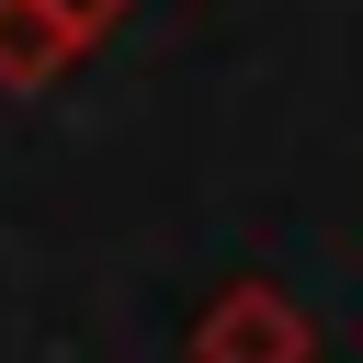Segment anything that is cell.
Returning a JSON list of instances; mask_svg holds the SVG:
<instances>
[{
  "instance_id": "3957f363",
  "label": "cell",
  "mask_w": 363,
  "mask_h": 363,
  "mask_svg": "<svg viewBox=\"0 0 363 363\" xmlns=\"http://www.w3.org/2000/svg\"><path fill=\"white\" fill-rule=\"evenodd\" d=\"M45 11H57V23L79 34V45H102V34H113V23L136 11V0H45Z\"/></svg>"
},
{
  "instance_id": "7a4b0ae2",
  "label": "cell",
  "mask_w": 363,
  "mask_h": 363,
  "mask_svg": "<svg viewBox=\"0 0 363 363\" xmlns=\"http://www.w3.org/2000/svg\"><path fill=\"white\" fill-rule=\"evenodd\" d=\"M79 57H91V45H79L45 0H0V91H11V102H45Z\"/></svg>"
},
{
  "instance_id": "6da1fadb",
  "label": "cell",
  "mask_w": 363,
  "mask_h": 363,
  "mask_svg": "<svg viewBox=\"0 0 363 363\" xmlns=\"http://www.w3.org/2000/svg\"><path fill=\"white\" fill-rule=\"evenodd\" d=\"M182 352H193V363H318V329H306V306H295L284 284L238 272V284L204 295V318H193Z\"/></svg>"
}]
</instances>
